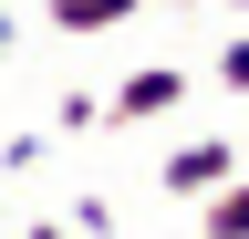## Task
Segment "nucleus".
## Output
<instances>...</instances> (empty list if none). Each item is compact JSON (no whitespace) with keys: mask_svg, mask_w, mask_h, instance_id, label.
<instances>
[{"mask_svg":"<svg viewBox=\"0 0 249 239\" xmlns=\"http://www.w3.org/2000/svg\"><path fill=\"white\" fill-rule=\"evenodd\" d=\"M197 229L208 239H249V187H239V177H218V187L197 198Z\"/></svg>","mask_w":249,"mask_h":239,"instance_id":"20e7f679","label":"nucleus"},{"mask_svg":"<svg viewBox=\"0 0 249 239\" xmlns=\"http://www.w3.org/2000/svg\"><path fill=\"white\" fill-rule=\"evenodd\" d=\"M177 104H187V73L177 63H145V73H124L104 94V125H156V114H177Z\"/></svg>","mask_w":249,"mask_h":239,"instance_id":"f257e3e1","label":"nucleus"},{"mask_svg":"<svg viewBox=\"0 0 249 239\" xmlns=\"http://www.w3.org/2000/svg\"><path fill=\"white\" fill-rule=\"evenodd\" d=\"M218 83H229V94H249V32L218 42Z\"/></svg>","mask_w":249,"mask_h":239,"instance_id":"423d86ee","label":"nucleus"},{"mask_svg":"<svg viewBox=\"0 0 249 239\" xmlns=\"http://www.w3.org/2000/svg\"><path fill=\"white\" fill-rule=\"evenodd\" d=\"M11 42H21V21H11V11H0V52H11Z\"/></svg>","mask_w":249,"mask_h":239,"instance_id":"0eeeda50","label":"nucleus"},{"mask_svg":"<svg viewBox=\"0 0 249 239\" xmlns=\"http://www.w3.org/2000/svg\"><path fill=\"white\" fill-rule=\"evenodd\" d=\"M218 177H239V146H229V135H187L177 156L156 166V187H166V198H208Z\"/></svg>","mask_w":249,"mask_h":239,"instance_id":"f03ea898","label":"nucleus"},{"mask_svg":"<svg viewBox=\"0 0 249 239\" xmlns=\"http://www.w3.org/2000/svg\"><path fill=\"white\" fill-rule=\"evenodd\" d=\"M135 11H145V0H52L42 21H52V32H73V42H93V32H124Z\"/></svg>","mask_w":249,"mask_h":239,"instance_id":"7ed1b4c3","label":"nucleus"},{"mask_svg":"<svg viewBox=\"0 0 249 239\" xmlns=\"http://www.w3.org/2000/svg\"><path fill=\"white\" fill-rule=\"evenodd\" d=\"M21 239H73V229H52V219H42V229H21Z\"/></svg>","mask_w":249,"mask_h":239,"instance_id":"6e6552de","label":"nucleus"},{"mask_svg":"<svg viewBox=\"0 0 249 239\" xmlns=\"http://www.w3.org/2000/svg\"><path fill=\"white\" fill-rule=\"evenodd\" d=\"M93 125H104V94H62L52 104V135H93Z\"/></svg>","mask_w":249,"mask_h":239,"instance_id":"39448f33","label":"nucleus"}]
</instances>
